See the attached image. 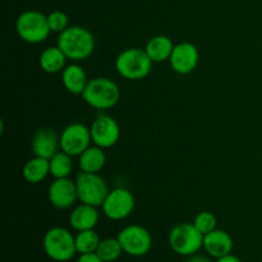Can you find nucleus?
<instances>
[{
    "instance_id": "nucleus-13",
    "label": "nucleus",
    "mask_w": 262,
    "mask_h": 262,
    "mask_svg": "<svg viewBox=\"0 0 262 262\" xmlns=\"http://www.w3.org/2000/svg\"><path fill=\"white\" fill-rule=\"evenodd\" d=\"M49 201L55 209L67 210L71 209L78 200L76 182L69 178L55 179L49 187Z\"/></svg>"
},
{
    "instance_id": "nucleus-18",
    "label": "nucleus",
    "mask_w": 262,
    "mask_h": 262,
    "mask_svg": "<svg viewBox=\"0 0 262 262\" xmlns=\"http://www.w3.org/2000/svg\"><path fill=\"white\" fill-rule=\"evenodd\" d=\"M174 46L176 45L170 37L165 35H156L147 41L145 51L150 56L152 63H163L170 59Z\"/></svg>"
},
{
    "instance_id": "nucleus-28",
    "label": "nucleus",
    "mask_w": 262,
    "mask_h": 262,
    "mask_svg": "<svg viewBox=\"0 0 262 262\" xmlns=\"http://www.w3.org/2000/svg\"><path fill=\"white\" fill-rule=\"evenodd\" d=\"M186 262H211V260L205 256H199V255H193V256H189L188 260Z\"/></svg>"
},
{
    "instance_id": "nucleus-22",
    "label": "nucleus",
    "mask_w": 262,
    "mask_h": 262,
    "mask_svg": "<svg viewBox=\"0 0 262 262\" xmlns=\"http://www.w3.org/2000/svg\"><path fill=\"white\" fill-rule=\"evenodd\" d=\"M49 163H50V174L55 179L68 178L71 176L72 169H73V161H72V156L64 151H58L49 160Z\"/></svg>"
},
{
    "instance_id": "nucleus-17",
    "label": "nucleus",
    "mask_w": 262,
    "mask_h": 262,
    "mask_svg": "<svg viewBox=\"0 0 262 262\" xmlns=\"http://www.w3.org/2000/svg\"><path fill=\"white\" fill-rule=\"evenodd\" d=\"M61 82L63 86L72 95H81L86 90L87 83V74L84 69L79 64L72 63L67 66L61 72Z\"/></svg>"
},
{
    "instance_id": "nucleus-21",
    "label": "nucleus",
    "mask_w": 262,
    "mask_h": 262,
    "mask_svg": "<svg viewBox=\"0 0 262 262\" xmlns=\"http://www.w3.org/2000/svg\"><path fill=\"white\" fill-rule=\"evenodd\" d=\"M50 174V163L48 159L33 156L23 168V178L31 184H38Z\"/></svg>"
},
{
    "instance_id": "nucleus-29",
    "label": "nucleus",
    "mask_w": 262,
    "mask_h": 262,
    "mask_svg": "<svg viewBox=\"0 0 262 262\" xmlns=\"http://www.w3.org/2000/svg\"><path fill=\"white\" fill-rule=\"evenodd\" d=\"M216 262H242V261H241L237 256L228 255V256H224V257H222V258H217Z\"/></svg>"
},
{
    "instance_id": "nucleus-23",
    "label": "nucleus",
    "mask_w": 262,
    "mask_h": 262,
    "mask_svg": "<svg viewBox=\"0 0 262 262\" xmlns=\"http://www.w3.org/2000/svg\"><path fill=\"white\" fill-rule=\"evenodd\" d=\"M100 239L99 234L94 229L82 230L76 235V247L77 252L84 255V253H95L99 248Z\"/></svg>"
},
{
    "instance_id": "nucleus-24",
    "label": "nucleus",
    "mask_w": 262,
    "mask_h": 262,
    "mask_svg": "<svg viewBox=\"0 0 262 262\" xmlns=\"http://www.w3.org/2000/svg\"><path fill=\"white\" fill-rule=\"evenodd\" d=\"M124 252L118 238H106L100 242L96 253L104 262H114Z\"/></svg>"
},
{
    "instance_id": "nucleus-8",
    "label": "nucleus",
    "mask_w": 262,
    "mask_h": 262,
    "mask_svg": "<svg viewBox=\"0 0 262 262\" xmlns=\"http://www.w3.org/2000/svg\"><path fill=\"white\" fill-rule=\"evenodd\" d=\"M135 206L136 200L132 192L123 187H118L109 191L102 204V211L107 219L119 222L127 219L133 212Z\"/></svg>"
},
{
    "instance_id": "nucleus-11",
    "label": "nucleus",
    "mask_w": 262,
    "mask_h": 262,
    "mask_svg": "<svg viewBox=\"0 0 262 262\" xmlns=\"http://www.w3.org/2000/svg\"><path fill=\"white\" fill-rule=\"evenodd\" d=\"M91 129V137L94 145L101 148H110L118 143L120 138V127L117 120L106 114H100L94 120Z\"/></svg>"
},
{
    "instance_id": "nucleus-25",
    "label": "nucleus",
    "mask_w": 262,
    "mask_h": 262,
    "mask_svg": "<svg viewBox=\"0 0 262 262\" xmlns=\"http://www.w3.org/2000/svg\"><path fill=\"white\" fill-rule=\"evenodd\" d=\"M216 224H217L216 216L210 211L199 212L193 220V225L204 235L209 234L210 232L216 229Z\"/></svg>"
},
{
    "instance_id": "nucleus-19",
    "label": "nucleus",
    "mask_w": 262,
    "mask_h": 262,
    "mask_svg": "<svg viewBox=\"0 0 262 262\" xmlns=\"http://www.w3.org/2000/svg\"><path fill=\"white\" fill-rule=\"evenodd\" d=\"M79 168L84 173H100L106 164L104 148L94 145L79 155Z\"/></svg>"
},
{
    "instance_id": "nucleus-1",
    "label": "nucleus",
    "mask_w": 262,
    "mask_h": 262,
    "mask_svg": "<svg viewBox=\"0 0 262 262\" xmlns=\"http://www.w3.org/2000/svg\"><path fill=\"white\" fill-rule=\"evenodd\" d=\"M58 46L71 60H86L95 50V37L91 31L82 26H69L59 33Z\"/></svg>"
},
{
    "instance_id": "nucleus-15",
    "label": "nucleus",
    "mask_w": 262,
    "mask_h": 262,
    "mask_svg": "<svg viewBox=\"0 0 262 262\" xmlns=\"http://www.w3.org/2000/svg\"><path fill=\"white\" fill-rule=\"evenodd\" d=\"M204 248L211 257L217 260L232 253L233 239L225 230L215 229L204 237Z\"/></svg>"
},
{
    "instance_id": "nucleus-26",
    "label": "nucleus",
    "mask_w": 262,
    "mask_h": 262,
    "mask_svg": "<svg viewBox=\"0 0 262 262\" xmlns=\"http://www.w3.org/2000/svg\"><path fill=\"white\" fill-rule=\"evenodd\" d=\"M48 22L51 32L61 33L69 27L68 15L61 10H54L50 14H48Z\"/></svg>"
},
{
    "instance_id": "nucleus-5",
    "label": "nucleus",
    "mask_w": 262,
    "mask_h": 262,
    "mask_svg": "<svg viewBox=\"0 0 262 262\" xmlns=\"http://www.w3.org/2000/svg\"><path fill=\"white\" fill-rule=\"evenodd\" d=\"M204 237L193 223H181L171 228L168 241L170 248L177 255L189 257L204 248Z\"/></svg>"
},
{
    "instance_id": "nucleus-20",
    "label": "nucleus",
    "mask_w": 262,
    "mask_h": 262,
    "mask_svg": "<svg viewBox=\"0 0 262 262\" xmlns=\"http://www.w3.org/2000/svg\"><path fill=\"white\" fill-rule=\"evenodd\" d=\"M67 60H68V58L66 56V54L56 45L46 48L41 53L38 63H40L41 69L43 72L49 74H55L59 73V72H63V69L67 67Z\"/></svg>"
},
{
    "instance_id": "nucleus-3",
    "label": "nucleus",
    "mask_w": 262,
    "mask_h": 262,
    "mask_svg": "<svg viewBox=\"0 0 262 262\" xmlns=\"http://www.w3.org/2000/svg\"><path fill=\"white\" fill-rule=\"evenodd\" d=\"M82 97L89 106L96 110H107L119 102L120 90L113 79L96 77L89 81Z\"/></svg>"
},
{
    "instance_id": "nucleus-4",
    "label": "nucleus",
    "mask_w": 262,
    "mask_h": 262,
    "mask_svg": "<svg viewBox=\"0 0 262 262\" xmlns=\"http://www.w3.org/2000/svg\"><path fill=\"white\" fill-rule=\"evenodd\" d=\"M43 251L51 260L56 262H67L77 253L76 237L68 229L54 227L45 233L43 237Z\"/></svg>"
},
{
    "instance_id": "nucleus-12",
    "label": "nucleus",
    "mask_w": 262,
    "mask_h": 262,
    "mask_svg": "<svg viewBox=\"0 0 262 262\" xmlns=\"http://www.w3.org/2000/svg\"><path fill=\"white\" fill-rule=\"evenodd\" d=\"M199 49L194 43L188 42V41L177 43L174 46L170 59H169L171 69L176 73L182 74V76H187V74L192 73L199 66Z\"/></svg>"
},
{
    "instance_id": "nucleus-10",
    "label": "nucleus",
    "mask_w": 262,
    "mask_h": 262,
    "mask_svg": "<svg viewBox=\"0 0 262 262\" xmlns=\"http://www.w3.org/2000/svg\"><path fill=\"white\" fill-rule=\"evenodd\" d=\"M91 129L82 123L67 125L60 135V150L73 156H79L91 146Z\"/></svg>"
},
{
    "instance_id": "nucleus-16",
    "label": "nucleus",
    "mask_w": 262,
    "mask_h": 262,
    "mask_svg": "<svg viewBox=\"0 0 262 262\" xmlns=\"http://www.w3.org/2000/svg\"><path fill=\"white\" fill-rule=\"evenodd\" d=\"M97 223H99L97 207L91 206V205L81 204L69 215V224L77 232L94 229Z\"/></svg>"
},
{
    "instance_id": "nucleus-9",
    "label": "nucleus",
    "mask_w": 262,
    "mask_h": 262,
    "mask_svg": "<svg viewBox=\"0 0 262 262\" xmlns=\"http://www.w3.org/2000/svg\"><path fill=\"white\" fill-rule=\"evenodd\" d=\"M123 251L127 255L141 257L148 253L152 247V237L146 228L141 225H128L118 234Z\"/></svg>"
},
{
    "instance_id": "nucleus-2",
    "label": "nucleus",
    "mask_w": 262,
    "mask_h": 262,
    "mask_svg": "<svg viewBox=\"0 0 262 262\" xmlns=\"http://www.w3.org/2000/svg\"><path fill=\"white\" fill-rule=\"evenodd\" d=\"M152 64L145 49L140 48L125 49L115 59V69L119 76L129 81L146 78L151 73Z\"/></svg>"
},
{
    "instance_id": "nucleus-27",
    "label": "nucleus",
    "mask_w": 262,
    "mask_h": 262,
    "mask_svg": "<svg viewBox=\"0 0 262 262\" xmlns=\"http://www.w3.org/2000/svg\"><path fill=\"white\" fill-rule=\"evenodd\" d=\"M77 262H104L101 258L97 256V253H84V255L79 256Z\"/></svg>"
},
{
    "instance_id": "nucleus-14",
    "label": "nucleus",
    "mask_w": 262,
    "mask_h": 262,
    "mask_svg": "<svg viewBox=\"0 0 262 262\" xmlns=\"http://www.w3.org/2000/svg\"><path fill=\"white\" fill-rule=\"evenodd\" d=\"M31 147L35 156L50 160L60 148V137L51 128H40L33 135Z\"/></svg>"
},
{
    "instance_id": "nucleus-6",
    "label": "nucleus",
    "mask_w": 262,
    "mask_h": 262,
    "mask_svg": "<svg viewBox=\"0 0 262 262\" xmlns=\"http://www.w3.org/2000/svg\"><path fill=\"white\" fill-rule=\"evenodd\" d=\"M15 31L20 40L27 43H41L51 32L48 15L38 10H26L15 20Z\"/></svg>"
},
{
    "instance_id": "nucleus-7",
    "label": "nucleus",
    "mask_w": 262,
    "mask_h": 262,
    "mask_svg": "<svg viewBox=\"0 0 262 262\" xmlns=\"http://www.w3.org/2000/svg\"><path fill=\"white\" fill-rule=\"evenodd\" d=\"M74 182L78 192V200L82 204L91 205L95 207L102 206L109 193V188L106 182L99 176V173L81 171Z\"/></svg>"
}]
</instances>
